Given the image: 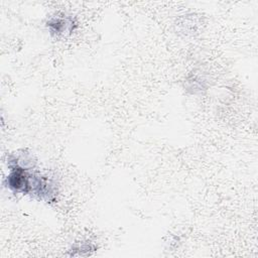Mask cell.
Segmentation results:
<instances>
[{
	"label": "cell",
	"mask_w": 258,
	"mask_h": 258,
	"mask_svg": "<svg viewBox=\"0 0 258 258\" xmlns=\"http://www.w3.org/2000/svg\"><path fill=\"white\" fill-rule=\"evenodd\" d=\"M76 25L77 24L74 18L71 15H66L63 13H57L49 17L46 22V26L49 32L56 37L71 34L74 31Z\"/></svg>",
	"instance_id": "cell-2"
},
{
	"label": "cell",
	"mask_w": 258,
	"mask_h": 258,
	"mask_svg": "<svg viewBox=\"0 0 258 258\" xmlns=\"http://www.w3.org/2000/svg\"><path fill=\"white\" fill-rule=\"evenodd\" d=\"M10 172L5 178L6 186L14 194H30L32 175L28 168L21 166H9Z\"/></svg>",
	"instance_id": "cell-1"
}]
</instances>
